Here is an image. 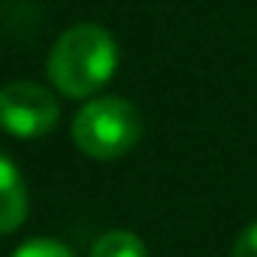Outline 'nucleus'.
I'll use <instances>...</instances> for the list:
<instances>
[{"label": "nucleus", "mask_w": 257, "mask_h": 257, "mask_svg": "<svg viewBox=\"0 0 257 257\" xmlns=\"http://www.w3.org/2000/svg\"><path fill=\"white\" fill-rule=\"evenodd\" d=\"M61 121L58 97L31 79H16L0 85V131L16 140L49 137Z\"/></svg>", "instance_id": "obj_3"}, {"label": "nucleus", "mask_w": 257, "mask_h": 257, "mask_svg": "<svg viewBox=\"0 0 257 257\" xmlns=\"http://www.w3.org/2000/svg\"><path fill=\"white\" fill-rule=\"evenodd\" d=\"M230 257H257V221H251L233 242Z\"/></svg>", "instance_id": "obj_7"}, {"label": "nucleus", "mask_w": 257, "mask_h": 257, "mask_svg": "<svg viewBox=\"0 0 257 257\" xmlns=\"http://www.w3.org/2000/svg\"><path fill=\"white\" fill-rule=\"evenodd\" d=\"M28 185L22 170L0 152V236L16 233L28 221Z\"/></svg>", "instance_id": "obj_4"}, {"label": "nucleus", "mask_w": 257, "mask_h": 257, "mask_svg": "<svg viewBox=\"0 0 257 257\" xmlns=\"http://www.w3.org/2000/svg\"><path fill=\"white\" fill-rule=\"evenodd\" d=\"M13 257H76L70 245L58 242V239H49V236H37V239H28L22 242Z\"/></svg>", "instance_id": "obj_6"}, {"label": "nucleus", "mask_w": 257, "mask_h": 257, "mask_svg": "<svg viewBox=\"0 0 257 257\" xmlns=\"http://www.w3.org/2000/svg\"><path fill=\"white\" fill-rule=\"evenodd\" d=\"M118 70V43L103 25H73L67 28L46 61L49 82L58 94L70 100L97 97Z\"/></svg>", "instance_id": "obj_1"}, {"label": "nucleus", "mask_w": 257, "mask_h": 257, "mask_svg": "<svg viewBox=\"0 0 257 257\" xmlns=\"http://www.w3.org/2000/svg\"><path fill=\"white\" fill-rule=\"evenodd\" d=\"M88 257H149L146 242L131 230H106L94 239Z\"/></svg>", "instance_id": "obj_5"}, {"label": "nucleus", "mask_w": 257, "mask_h": 257, "mask_svg": "<svg viewBox=\"0 0 257 257\" xmlns=\"http://www.w3.org/2000/svg\"><path fill=\"white\" fill-rule=\"evenodd\" d=\"M140 140L143 115L127 97H91L73 118V143L91 161H118Z\"/></svg>", "instance_id": "obj_2"}]
</instances>
